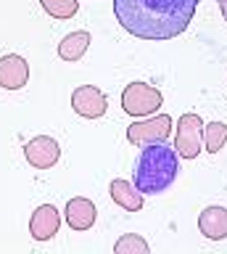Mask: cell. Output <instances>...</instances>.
Masks as SVG:
<instances>
[{"mask_svg": "<svg viewBox=\"0 0 227 254\" xmlns=\"http://www.w3.org/2000/svg\"><path fill=\"white\" fill-rule=\"evenodd\" d=\"M198 0H114V16L140 40H172L190 27Z\"/></svg>", "mask_w": 227, "mask_h": 254, "instance_id": "obj_1", "label": "cell"}, {"mask_svg": "<svg viewBox=\"0 0 227 254\" xmlns=\"http://www.w3.org/2000/svg\"><path fill=\"white\" fill-rule=\"evenodd\" d=\"M180 172V154L167 143H145L135 164V188L140 193H164Z\"/></svg>", "mask_w": 227, "mask_h": 254, "instance_id": "obj_2", "label": "cell"}, {"mask_svg": "<svg viewBox=\"0 0 227 254\" xmlns=\"http://www.w3.org/2000/svg\"><path fill=\"white\" fill-rule=\"evenodd\" d=\"M161 103H164L161 93L148 82H132L122 90V109L135 119L156 114L161 109Z\"/></svg>", "mask_w": 227, "mask_h": 254, "instance_id": "obj_3", "label": "cell"}, {"mask_svg": "<svg viewBox=\"0 0 227 254\" xmlns=\"http://www.w3.org/2000/svg\"><path fill=\"white\" fill-rule=\"evenodd\" d=\"M172 135V117L169 114H153L140 122H132L127 127V140L135 146H145V143H167Z\"/></svg>", "mask_w": 227, "mask_h": 254, "instance_id": "obj_4", "label": "cell"}, {"mask_svg": "<svg viewBox=\"0 0 227 254\" xmlns=\"http://www.w3.org/2000/svg\"><path fill=\"white\" fill-rule=\"evenodd\" d=\"M201 146H203V122L198 114L187 111L177 119V140H175V148L182 159H195L201 154Z\"/></svg>", "mask_w": 227, "mask_h": 254, "instance_id": "obj_5", "label": "cell"}, {"mask_svg": "<svg viewBox=\"0 0 227 254\" xmlns=\"http://www.w3.org/2000/svg\"><path fill=\"white\" fill-rule=\"evenodd\" d=\"M72 109L85 119H100L108 109V101L100 87L95 85H80L72 90Z\"/></svg>", "mask_w": 227, "mask_h": 254, "instance_id": "obj_6", "label": "cell"}, {"mask_svg": "<svg viewBox=\"0 0 227 254\" xmlns=\"http://www.w3.org/2000/svg\"><path fill=\"white\" fill-rule=\"evenodd\" d=\"M24 156L35 170H50V167L61 159L58 140L50 138V135H37V138H32L24 146Z\"/></svg>", "mask_w": 227, "mask_h": 254, "instance_id": "obj_7", "label": "cell"}, {"mask_svg": "<svg viewBox=\"0 0 227 254\" xmlns=\"http://www.w3.org/2000/svg\"><path fill=\"white\" fill-rule=\"evenodd\" d=\"M61 217L58 209L53 204H40L32 212V220H29V233H32L35 241H50L53 236L58 233Z\"/></svg>", "mask_w": 227, "mask_h": 254, "instance_id": "obj_8", "label": "cell"}, {"mask_svg": "<svg viewBox=\"0 0 227 254\" xmlns=\"http://www.w3.org/2000/svg\"><path fill=\"white\" fill-rule=\"evenodd\" d=\"M29 79V64L16 53H8L0 59V87L5 90H21Z\"/></svg>", "mask_w": 227, "mask_h": 254, "instance_id": "obj_9", "label": "cell"}, {"mask_svg": "<svg viewBox=\"0 0 227 254\" xmlns=\"http://www.w3.org/2000/svg\"><path fill=\"white\" fill-rule=\"evenodd\" d=\"M98 217V209L90 198L85 196H77V198H69L66 204V222L72 230H90L92 222Z\"/></svg>", "mask_w": 227, "mask_h": 254, "instance_id": "obj_10", "label": "cell"}, {"mask_svg": "<svg viewBox=\"0 0 227 254\" xmlns=\"http://www.w3.org/2000/svg\"><path fill=\"white\" fill-rule=\"evenodd\" d=\"M198 230L209 241H222V238H227V209L225 206H206L198 214Z\"/></svg>", "mask_w": 227, "mask_h": 254, "instance_id": "obj_11", "label": "cell"}, {"mask_svg": "<svg viewBox=\"0 0 227 254\" xmlns=\"http://www.w3.org/2000/svg\"><path fill=\"white\" fill-rule=\"evenodd\" d=\"M108 193H111V198L122 206V209H127V212H140V209H143V193L135 188V183H130V180H111Z\"/></svg>", "mask_w": 227, "mask_h": 254, "instance_id": "obj_12", "label": "cell"}, {"mask_svg": "<svg viewBox=\"0 0 227 254\" xmlns=\"http://www.w3.org/2000/svg\"><path fill=\"white\" fill-rule=\"evenodd\" d=\"M90 43H92V37H90V32H85V29H80V32H72V35H66L64 40L58 43V56L64 61H80L85 53H88V48H90Z\"/></svg>", "mask_w": 227, "mask_h": 254, "instance_id": "obj_13", "label": "cell"}, {"mask_svg": "<svg viewBox=\"0 0 227 254\" xmlns=\"http://www.w3.org/2000/svg\"><path fill=\"white\" fill-rule=\"evenodd\" d=\"M227 143V125L225 122H209L203 125V146L209 154H219Z\"/></svg>", "mask_w": 227, "mask_h": 254, "instance_id": "obj_14", "label": "cell"}, {"mask_svg": "<svg viewBox=\"0 0 227 254\" xmlns=\"http://www.w3.org/2000/svg\"><path fill=\"white\" fill-rule=\"evenodd\" d=\"M40 5L45 8V13L53 16L58 21H66L80 11V0H40Z\"/></svg>", "mask_w": 227, "mask_h": 254, "instance_id": "obj_15", "label": "cell"}, {"mask_svg": "<svg viewBox=\"0 0 227 254\" xmlns=\"http://www.w3.org/2000/svg\"><path fill=\"white\" fill-rule=\"evenodd\" d=\"M114 252L116 254H148V241L135 233H127L114 244Z\"/></svg>", "mask_w": 227, "mask_h": 254, "instance_id": "obj_16", "label": "cell"}, {"mask_svg": "<svg viewBox=\"0 0 227 254\" xmlns=\"http://www.w3.org/2000/svg\"><path fill=\"white\" fill-rule=\"evenodd\" d=\"M219 11H222V16H225V21H227V0H219Z\"/></svg>", "mask_w": 227, "mask_h": 254, "instance_id": "obj_17", "label": "cell"}]
</instances>
